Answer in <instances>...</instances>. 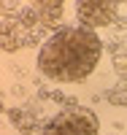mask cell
Segmentation results:
<instances>
[{
  "label": "cell",
  "instance_id": "obj_1",
  "mask_svg": "<svg viewBox=\"0 0 127 135\" xmlns=\"http://www.w3.org/2000/svg\"><path fill=\"white\" fill-rule=\"evenodd\" d=\"M103 57V41L89 27H62L41 46L38 73L49 81L78 84L87 81Z\"/></svg>",
  "mask_w": 127,
  "mask_h": 135
},
{
  "label": "cell",
  "instance_id": "obj_2",
  "mask_svg": "<svg viewBox=\"0 0 127 135\" xmlns=\"http://www.w3.org/2000/svg\"><path fill=\"white\" fill-rule=\"evenodd\" d=\"M97 130H100V122L92 108L70 105L46 122L41 135H97Z\"/></svg>",
  "mask_w": 127,
  "mask_h": 135
},
{
  "label": "cell",
  "instance_id": "obj_3",
  "mask_svg": "<svg viewBox=\"0 0 127 135\" xmlns=\"http://www.w3.org/2000/svg\"><path fill=\"white\" fill-rule=\"evenodd\" d=\"M119 3L114 0H78L76 3V16L81 22V27H106L116 19Z\"/></svg>",
  "mask_w": 127,
  "mask_h": 135
},
{
  "label": "cell",
  "instance_id": "obj_4",
  "mask_svg": "<svg viewBox=\"0 0 127 135\" xmlns=\"http://www.w3.org/2000/svg\"><path fill=\"white\" fill-rule=\"evenodd\" d=\"M38 14V22L43 27H60L62 22V14H65V3L62 0H35L30 3Z\"/></svg>",
  "mask_w": 127,
  "mask_h": 135
},
{
  "label": "cell",
  "instance_id": "obj_5",
  "mask_svg": "<svg viewBox=\"0 0 127 135\" xmlns=\"http://www.w3.org/2000/svg\"><path fill=\"white\" fill-rule=\"evenodd\" d=\"M35 35H25V27L14 25H0V49L3 51H16L25 43H32Z\"/></svg>",
  "mask_w": 127,
  "mask_h": 135
},
{
  "label": "cell",
  "instance_id": "obj_6",
  "mask_svg": "<svg viewBox=\"0 0 127 135\" xmlns=\"http://www.w3.org/2000/svg\"><path fill=\"white\" fill-rule=\"evenodd\" d=\"M108 100H111V103H116V105H127V84L111 89V92H108Z\"/></svg>",
  "mask_w": 127,
  "mask_h": 135
},
{
  "label": "cell",
  "instance_id": "obj_7",
  "mask_svg": "<svg viewBox=\"0 0 127 135\" xmlns=\"http://www.w3.org/2000/svg\"><path fill=\"white\" fill-rule=\"evenodd\" d=\"M0 14L3 16H19V3H0Z\"/></svg>",
  "mask_w": 127,
  "mask_h": 135
}]
</instances>
